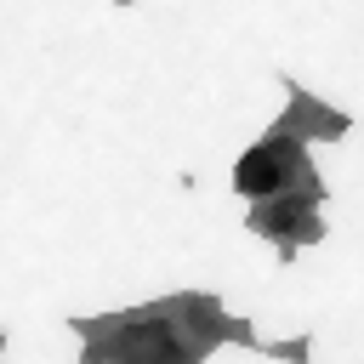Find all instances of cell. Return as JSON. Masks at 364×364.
Returning <instances> with one entry per match:
<instances>
[{
	"label": "cell",
	"instance_id": "cell-1",
	"mask_svg": "<svg viewBox=\"0 0 364 364\" xmlns=\"http://www.w3.org/2000/svg\"><path fill=\"white\" fill-rule=\"evenodd\" d=\"M301 165V154L284 142V136H273V142H262L245 165H239V188L245 193H284V176Z\"/></svg>",
	"mask_w": 364,
	"mask_h": 364
}]
</instances>
